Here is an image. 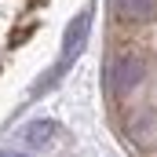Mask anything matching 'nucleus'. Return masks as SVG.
Wrapping results in <instances>:
<instances>
[{
    "label": "nucleus",
    "mask_w": 157,
    "mask_h": 157,
    "mask_svg": "<svg viewBox=\"0 0 157 157\" xmlns=\"http://www.w3.org/2000/svg\"><path fill=\"white\" fill-rule=\"evenodd\" d=\"M143 77H146V62H143L139 55H132V51L117 55V59L110 62V70H106V84H110L113 95H128L132 88L143 84Z\"/></svg>",
    "instance_id": "1"
},
{
    "label": "nucleus",
    "mask_w": 157,
    "mask_h": 157,
    "mask_svg": "<svg viewBox=\"0 0 157 157\" xmlns=\"http://www.w3.org/2000/svg\"><path fill=\"white\" fill-rule=\"evenodd\" d=\"M88 29H91V15H88V11H80L77 18L70 22V29H66V40H62V66H66V62H73L80 51H84Z\"/></svg>",
    "instance_id": "2"
},
{
    "label": "nucleus",
    "mask_w": 157,
    "mask_h": 157,
    "mask_svg": "<svg viewBox=\"0 0 157 157\" xmlns=\"http://www.w3.org/2000/svg\"><path fill=\"white\" fill-rule=\"evenodd\" d=\"M121 22H150L157 18V0H110Z\"/></svg>",
    "instance_id": "3"
},
{
    "label": "nucleus",
    "mask_w": 157,
    "mask_h": 157,
    "mask_svg": "<svg viewBox=\"0 0 157 157\" xmlns=\"http://www.w3.org/2000/svg\"><path fill=\"white\" fill-rule=\"evenodd\" d=\"M51 135H55V124H51V121H33V124L26 128V143H29V146H44Z\"/></svg>",
    "instance_id": "4"
},
{
    "label": "nucleus",
    "mask_w": 157,
    "mask_h": 157,
    "mask_svg": "<svg viewBox=\"0 0 157 157\" xmlns=\"http://www.w3.org/2000/svg\"><path fill=\"white\" fill-rule=\"evenodd\" d=\"M4 157H26V154H4Z\"/></svg>",
    "instance_id": "5"
}]
</instances>
